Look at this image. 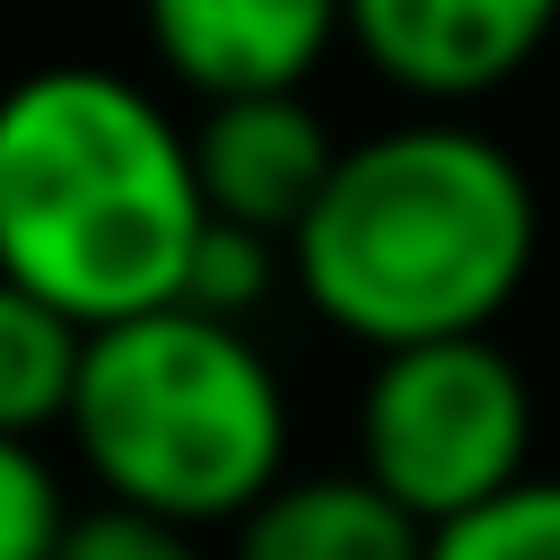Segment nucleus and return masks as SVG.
<instances>
[{
	"instance_id": "f257e3e1",
	"label": "nucleus",
	"mask_w": 560,
	"mask_h": 560,
	"mask_svg": "<svg viewBox=\"0 0 560 560\" xmlns=\"http://www.w3.org/2000/svg\"><path fill=\"white\" fill-rule=\"evenodd\" d=\"M192 122L105 61H44L0 88V280L79 332L175 306L192 236Z\"/></svg>"
},
{
	"instance_id": "f03ea898",
	"label": "nucleus",
	"mask_w": 560,
	"mask_h": 560,
	"mask_svg": "<svg viewBox=\"0 0 560 560\" xmlns=\"http://www.w3.org/2000/svg\"><path fill=\"white\" fill-rule=\"evenodd\" d=\"M534 184L472 122H394L350 140L306 228L289 289L368 350L490 332L534 271Z\"/></svg>"
},
{
	"instance_id": "7ed1b4c3",
	"label": "nucleus",
	"mask_w": 560,
	"mask_h": 560,
	"mask_svg": "<svg viewBox=\"0 0 560 560\" xmlns=\"http://www.w3.org/2000/svg\"><path fill=\"white\" fill-rule=\"evenodd\" d=\"M70 446L88 481L166 525H236L289 472V394L245 324L149 306L96 324L70 385Z\"/></svg>"
},
{
	"instance_id": "20e7f679",
	"label": "nucleus",
	"mask_w": 560,
	"mask_h": 560,
	"mask_svg": "<svg viewBox=\"0 0 560 560\" xmlns=\"http://www.w3.org/2000/svg\"><path fill=\"white\" fill-rule=\"evenodd\" d=\"M525 455H534V394L490 332L376 350L359 394V472L394 508H411L420 525H446L516 490Z\"/></svg>"
},
{
	"instance_id": "39448f33",
	"label": "nucleus",
	"mask_w": 560,
	"mask_h": 560,
	"mask_svg": "<svg viewBox=\"0 0 560 560\" xmlns=\"http://www.w3.org/2000/svg\"><path fill=\"white\" fill-rule=\"evenodd\" d=\"M140 35L192 105L298 96L341 44V0H140Z\"/></svg>"
},
{
	"instance_id": "423d86ee",
	"label": "nucleus",
	"mask_w": 560,
	"mask_h": 560,
	"mask_svg": "<svg viewBox=\"0 0 560 560\" xmlns=\"http://www.w3.org/2000/svg\"><path fill=\"white\" fill-rule=\"evenodd\" d=\"M341 35L402 96L455 105L516 79L560 35V0H341Z\"/></svg>"
},
{
	"instance_id": "0eeeda50",
	"label": "nucleus",
	"mask_w": 560,
	"mask_h": 560,
	"mask_svg": "<svg viewBox=\"0 0 560 560\" xmlns=\"http://www.w3.org/2000/svg\"><path fill=\"white\" fill-rule=\"evenodd\" d=\"M332 166H341V140L306 105V88L298 96H228V105H201V122H192L201 210L228 219V228L280 236V245L306 228Z\"/></svg>"
},
{
	"instance_id": "6e6552de",
	"label": "nucleus",
	"mask_w": 560,
	"mask_h": 560,
	"mask_svg": "<svg viewBox=\"0 0 560 560\" xmlns=\"http://www.w3.org/2000/svg\"><path fill=\"white\" fill-rule=\"evenodd\" d=\"M429 525L368 472H280L236 516V560H420Z\"/></svg>"
},
{
	"instance_id": "1a4fd4ad",
	"label": "nucleus",
	"mask_w": 560,
	"mask_h": 560,
	"mask_svg": "<svg viewBox=\"0 0 560 560\" xmlns=\"http://www.w3.org/2000/svg\"><path fill=\"white\" fill-rule=\"evenodd\" d=\"M79 350H88V332L61 306L0 280V438H44L70 420Z\"/></svg>"
},
{
	"instance_id": "9d476101",
	"label": "nucleus",
	"mask_w": 560,
	"mask_h": 560,
	"mask_svg": "<svg viewBox=\"0 0 560 560\" xmlns=\"http://www.w3.org/2000/svg\"><path fill=\"white\" fill-rule=\"evenodd\" d=\"M280 280H289V245H280V236H254V228L201 219L175 306H192V315H210V324H254V315L271 306Z\"/></svg>"
},
{
	"instance_id": "9b49d317",
	"label": "nucleus",
	"mask_w": 560,
	"mask_h": 560,
	"mask_svg": "<svg viewBox=\"0 0 560 560\" xmlns=\"http://www.w3.org/2000/svg\"><path fill=\"white\" fill-rule=\"evenodd\" d=\"M420 560H560V481L525 472L516 490L429 525V551Z\"/></svg>"
},
{
	"instance_id": "f8f14e48",
	"label": "nucleus",
	"mask_w": 560,
	"mask_h": 560,
	"mask_svg": "<svg viewBox=\"0 0 560 560\" xmlns=\"http://www.w3.org/2000/svg\"><path fill=\"white\" fill-rule=\"evenodd\" d=\"M70 525V499H61V472L44 464L35 438H0V560H52Z\"/></svg>"
},
{
	"instance_id": "ddd939ff",
	"label": "nucleus",
	"mask_w": 560,
	"mask_h": 560,
	"mask_svg": "<svg viewBox=\"0 0 560 560\" xmlns=\"http://www.w3.org/2000/svg\"><path fill=\"white\" fill-rule=\"evenodd\" d=\"M52 560H201V551H192L184 525L140 516V508H122V499H96V508H70Z\"/></svg>"
}]
</instances>
